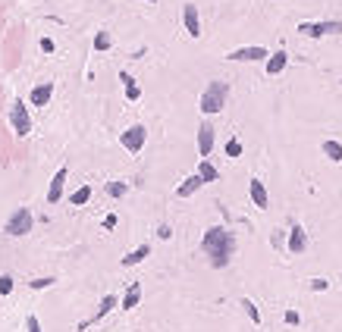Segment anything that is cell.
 <instances>
[{
  "label": "cell",
  "instance_id": "6da1fadb",
  "mask_svg": "<svg viewBox=\"0 0 342 332\" xmlns=\"http://www.w3.org/2000/svg\"><path fill=\"white\" fill-rule=\"evenodd\" d=\"M204 251L210 257V263L213 270H223L229 260H232V254H236V235H232L226 226H210L204 232Z\"/></svg>",
  "mask_w": 342,
  "mask_h": 332
},
{
  "label": "cell",
  "instance_id": "7a4b0ae2",
  "mask_svg": "<svg viewBox=\"0 0 342 332\" xmlns=\"http://www.w3.org/2000/svg\"><path fill=\"white\" fill-rule=\"evenodd\" d=\"M223 104H226V85L223 82H210L207 85V91L201 94V113H220L223 110Z\"/></svg>",
  "mask_w": 342,
  "mask_h": 332
},
{
  "label": "cell",
  "instance_id": "3957f363",
  "mask_svg": "<svg viewBox=\"0 0 342 332\" xmlns=\"http://www.w3.org/2000/svg\"><path fill=\"white\" fill-rule=\"evenodd\" d=\"M145 141H148V128L145 125H132V128H126V132H122V147L129 154H138L141 147H145Z\"/></svg>",
  "mask_w": 342,
  "mask_h": 332
},
{
  "label": "cell",
  "instance_id": "277c9868",
  "mask_svg": "<svg viewBox=\"0 0 342 332\" xmlns=\"http://www.w3.org/2000/svg\"><path fill=\"white\" fill-rule=\"evenodd\" d=\"M298 31L308 35V38H323V35H339L342 22H301Z\"/></svg>",
  "mask_w": 342,
  "mask_h": 332
},
{
  "label": "cell",
  "instance_id": "5b68a950",
  "mask_svg": "<svg viewBox=\"0 0 342 332\" xmlns=\"http://www.w3.org/2000/svg\"><path fill=\"white\" fill-rule=\"evenodd\" d=\"M10 119H13V128H16V135H19V138H25V135L32 132V119H28V110H25V104H22V101H16V104H13Z\"/></svg>",
  "mask_w": 342,
  "mask_h": 332
},
{
  "label": "cell",
  "instance_id": "8992f818",
  "mask_svg": "<svg viewBox=\"0 0 342 332\" xmlns=\"http://www.w3.org/2000/svg\"><path fill=\"white\" fill-rule=\"evenodd\" d=\"M7 232H10V235H25V232H32V213H28L25 207H19V210L10 216Z\"/></svg>",
  "mask_w": 342,
  "mask_h": 332
},
{
  "label": "cell",
  "instance_id": "52a82bcc",
  "mask_svg": "<svg viewBox=\"0 0 342 332\" xmlns=\"http://www.w3.org/2000/svg\"><path fill=\"white\" fill-rule=\"evenodd\" d=\"M226 57H229V60H245V63H248V60H270V53H267L264 47H239V50H229Z\"/></svg>",
  "mask_w": 342,
  "mask_h": 332
},
{
  "label": "cell",
  "instance_id": "ba28073f",
  "mask_svg": "<svg viewBox=\"0 0 342 332\" xmlns=\"http://www.w3.org/2000/svg\"><path fill=\"white\" fill-rule=\"evenodd\" d=\"M198 151H201L204 160H207L210 151H213V125H210V122H204L201 128H198Z\"/></svg>",
  "mask_w": 342,
  "mask_h": 332
},
{
  "label": "cell",
  "instance_id": "9c48e42d",
  "mask_svg": "<svg viewBox=\"0 0 342 332\" xmlns=\"http://www.w3.org/2000/svg\"><path fill=\"white\" fill-rule=\"evenodd\" d=\"M182 19H185L189 35H192V38H198V35H201V19H198V7H195V4H189V7L182 10Z\"/></svg>",
  "mask_w": 342,
  "mask_h": 332
},
{
  "label": "cell",
  "instance_id": "30bf717a",
  "mask_svg": "<svg viewBox=\"0 0 342 332\" xmlns=\"http://www.w3.org/2000/svg\"><path fill=\"white\" fill-rule=\"evenodd\" d=\"M63 185H66V166H63V170H57V176H53V182H50V191H47L50 204H57V201L63 197Z\"/></svg>",
  "mask_w": 342,
  "mask_h": 332
},
{
  "label": "cell",
  "instance_id": "8fae6325",
  "mask_svg": "<svg viewBox=\"0 0 342 332\" xmlns=\"http://www.w3.org/2000/svg\"><path fill=\"white\" fill-rule=\"evenodd\" d=\"M304 248H308V235H304L301 226H292V232H289V251L292 254H301Z\"/></svg>",
  "mask_w": 342,
  "mask_h": 332
},
{
  "label": "cell",
  "instance_id": "7c38bea8",
  "mask_svg": "<svg viewBox=\"0 0 342 332\" xmlns=\"http://www.w3.org/2000/svg\"><path fill=\"white\" fill-rule=\"evenodd\" d=\"M286 63H289V53H283V50L270 53V60H267V76H279V72L286 69Z\"/></svg>",
  "mask_w": 342,
  "mask_h": 332
},
{
  "label": "cell",
  "instance_id": "4fadbf2b",
  "mask_svg": "<svg viewBox=\"0 0 342 332\" xmlns=\"http://www.w3.org/2000/svg\"><path fill=\"white\" fill-rule=\"evenodd\" d=\"M248 191H251V201H255V207H267V188L261 179H251L248 182Z\"/></svg>",
  "mask_w": 342,
  "mask_h": 332
},
{
  "label": "cell",
  "instance_id": "5bb4252c",
  "mask_svg": "<svg viewBox=\"0 0 342 332\" xmlns=\"http://www.w3.org/2000/svg\"><path fill=\"white\" fill-rule=\"evenodd\" d=\"M201 185H204V179H201V176H189V179L182 182V185L176 188V194H179V197H189V194H195Z\"/></svg>",
  "mask_w": 342,
  "mask_h": 332
},
{
  "label": "cell",
  "instance_id": "9a60e30c",
  "mask_svg": "<svg viewBox=\"0 0 342 332\" xmlns=\"http://www.w3.org/2000/svg\"><path fill=\"white\" fill-rule=\"evenodd\" d=\"M138 301H141V285H138V282H132V285H129V291H126V298H122V310L138 307Z\"/></svg>",
  "mask_w": 342,
  "mask_h": 332
},
{
  "label": "cell",
  "instance_id": "2e32d148",
  "mask_svg": "<svg viewBox=\"0 0 342 332\" xmlns=\"http://www.w3.org/2000/svg\"><path fill=\"white\" fill-rule=\"evenodd\" d=\"M50 94H53V88L44 82V85H38V88L32 91V104H35V107H44V104L50 101Z\"/></svg>",
  "mask_w": 342,
  "mask_h": 332
},
{
  "label": "cell",
  "instance_id": "e0dca14e",
  "mask_svg": "<svg viewBox=\"0 0 342 332\" xmlns=\"http://www.w3.org/2000/svg\"><path fill=\"white\" fill-rule=\"evenodd\" d=\"M119 82L126 85V97H129V101H138V97H141V88L132 82V76H129V72H119Z\"/></svg>",
  "mask_w": 342,
  "mask_h": 332
},
{
  "label": "cell",
  "instance_id": "ac0fdd59",
  "mask_svg": "<svg viewBox=\"0 0 342 332\" xmlns=\"http://www.w3.org/2000/svg\"><path fill=\"white\" fill-rule=\"evenodd\" d=\"M148 254H151V248H148V245H141L138 251H129V254L122 257V267H135V263H141V260H145Z\"/></svg>",
  "mask_w": 342,
  "mask_h": 332
},
{
  "label": "cell",
  "instance_id": "d6986e66",
  "mask_svg": "<svg viewBox=\"0 0 342 332\" xmlns=\"http://www.w3.org/2000/svg\"><path fill=\"white\" fill-rule=\"evenodd\" d=\"M198 176H201L204 182H217L220 173H217V166H213L210 160H201V166H198Z\"/></svg>",
  "mask_w": 342,
  "mask_h": 332
},
{
  "label": "cell",
  "instance_id": "ffe728a7",
  "mask_svg": "<svg viewBox=\"0 0 342 332\" xmlns=\"http://www.w3.org/2000/svg\"><path fill=\"white\" fill-rule=\"evenodd\" d=\"M323 154L339 163V160H342V144H339V141H323Z\"/></svg>",
  "mask_w": 342,
  "mask_h": 332
},
{
  "label": "cell",
  "instance_id": "44dd1931",
  "mask_svg": "<svg viewBox=\"0 0 342 332\" xmlns=\"http://www.w3.org/2000/svg\"><path fill=\"white\" fill-rule=\"evenodd\" d=\"M88 197H91V188L82 185V188H76V191H73V197H69V201H73L76 207H82V204H88Z\"/></svg>",
  "mask_w": 342,
  "mask_h": 332
},
{
  "label": "cell",
  "instance_id": "7402d4cb",
  "mask_svg": "<svg viewBox=\"0 0 342 332\" xmlns=\"http://www.w3.org/2000/svg\"><path fill=\"white\" fill-rule=\"evenodd\" d=\"M110 307H116V298H113V294H107V298L101 301V307H98V313H95V320H104L107 313H110Z\"/></svg>",
  "mask_w": 342,
  "mask_h": 332
},
{
  "label": "cell",
  "instance_id": "603a6c76",
  "mask_svg": "<svg viewBox=\"0 0 342 332\" xmlns=\"http://www.w3.org/2000/svg\"><path fill=\"white\" fill-rule=\"evenodd\" d=\"M226 154H229V157H242V141H239V138H229V141H226Z\"/></svg>",
  "mask_w": 342,
  "mask_h": 332
},
{
  "label": "cell",
  "instance_id": "cb8c5ba5",
  "mask_svg": "<svg viewBox=\"0 0 342 332\" xmlns=\"http://www.w3.org/2000/svg\"><path fill=\"white\" fill-rule=\"evenodd\" d=\"M95 50H110V35H107V31H98V38H95Z\"/></svg>",
  "mask_w": 342,
  "mask_h": 332
},
{
  "label": "cell",
  "instance_id": "d4e9b609",
  "mask_svg": "<svg viewBox=\"0 0 342 332\" xmlns=\"http://www.w3.org/2000/svg\"><path fill=\"white\" fill-rule=\"evenodd\" d=\"M107 194H110V197H122L126 185H122V182H110V185H107Z\"/></svg>",
  "mask_w": 342,
  "mask_h": 332
},
{
  "label": "cell",
  "instance_id": "484cf974",
  "mask_svg": "<svg viewBox=\"0 0 342 332\" xmlns=\"http://www.w3.org/2000/svg\"><path fill=\"white\" fill-rule=\"evenodd\" d=\"M242 307H245V310H248V317H251V323H261V313H258V307H255V304H251V301H248V298H245V301H242Z\"/></svg>",
  "mask_w": 342,
  "mask_h": 332
},
{
  "label": "cell",
  "instance_id": "4316f807",
  "mask_svg": "<svg viewBox=\"0 0 342 332\" xmlns=\"http://www.w3.org/2000/svg\"><path fill=\"white\" fill-rule=\"evenodd\" d=\"M13 291V279L10 276H0V294H10Z\"/></svg>",
  "mask_w": 342,
  "mask_h": 332
},
{
  "label": "cell",
  "instance_id": "83f0119b",
  "mask_svg": "<svg viewBox=\"0 0 342 332\" xmlns=\"http://www.w3.org/2000/svg\"><path fill=\"white\" fill-rule=\"evenodd\" d=\"M25 326H28V332H41V323H38V317H28V320H25Z\"/></svg>",
  "mask_w": 342,
  "mask_h": 332
},
{
  "label": "cell",
  "instance_id": "f1b7e54d",
  "mask_svg": "<svg viewBox=\"0 0 342 332\" xmlns=\"http://www.w3.org/2000/svg\"><path fill=\"white\" fill-rule=\"evenodd\" d=\"M50 282H53V279H47V276H44V279H35V282H32V288H35V291H38V288H47Z\"/></svg>",
  "mask_w": 342,
  "mask_h": 332
},
{
  "label": "cell",
  "instance_id": "f546056e",
  "mask_svg": "<svg viewBox=\"0 0 342 332\" xmlns=\"http://www.w3.org/2000/svg\"><path fill=\"white\" fill-rule=\"evenodd\" d=\"M170 235H173V232H170L167 226H160V229H157V238H164V242H167V238H170Z\"/></svg>",
  "mask_w": 342,
  "mask_h": 332
},
{
  "label": "cell",
  "instance_id": "4dcf8cb0",
  "mask_svg": "<svg viewBox=\"0 0 342 332\" xmlns=\"http://www.w3.org/2000/svg\"><path fill=\"white\" fill-rule=\"evenodd\" d=\"M104 226H107V229H113V226H116V216H113V213H110V216H104Z\"/></svg>",
  "mask_w": 342,
  "mask_h": 332
},
{
  "label": "cell",
  "instance_id": "1f68e13d",
  "mask_svg": "<svg viewBox=\"0 0 342 332\" xmlns=\"http://www.w3.org/2000/svg\"><path fill=\"white\" fill-rule=\"evenodd\" d=\"M286 323H292V326H295V323H298V313H295V310H289V313H286Z\"/></svg>",
  "mask_w": 342,
  "mask_h": 332
},
{
  "label": "cell",
  "instance_id": "d6a6232c",
  "mask_svg": "<svg viewBox=\"0 0 342 332\" xmlns=\"http://www.w3.org/2000/svg\"><path fill=\"white\" fill-rule=\"evenodd\" d=\"M41 50H44V53H50V50H53V41H50V38H44V41H41Z\"/></svg>",
  "mask_w": 342,
  "mask_h": 332
},
{
  "label": "cell",
  "instance_id": "836d02e7",
  "mask_svg": "<svg viewBox=\"0 0 342 332\" xmlns=\"http://www.w3.org/2000/svg\"><path fill=\"white\" fill-rule=\"evenodd\" d=\"M311 285H314V288H317V291H323V288H327V279H314V282H311Z\"/></svg>",
  "mask_w": 342,
  "mask_h": 332
},
{
  "label": "cell",
  "instance_id": "e575fe53",
  "mask_svg": "<svg viewBox=\"0 0 342 332\" xmlns=\"http://www.w3.org/2000/svg\"><path fill=\"white\" fill-rule=\"evenodd\" d=\"M151 4H154V0H151Z\"/></svg>",
  "mask_w": 342,
  "mask_h": 332
}]
</instances>
